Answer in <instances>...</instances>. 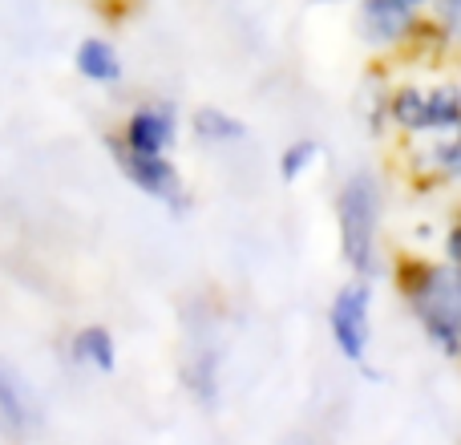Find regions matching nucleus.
Returning a JSON list of instances; mask_svg holds the SVG:
<instances>
[{"label":"nucleus","instance_id":"nucleus-1","mask_svg":"<svg viewBox=\"0 0 461 445\" xmlns=\"http://www.w3.org/2000/svg\"><path fill=\"white\" fill-rule=\"evenodd\" d=\"M373 231H376V183L357 175L340 195V239L344 255L357 271L373 268Z\"/></svg>","mask_w":461,"mask_h":445},{"label":"nucleus","instance_id":"nucleus-2","mask_svg":"<svg viewBox=\"0 0 461 445\" xmlns=\"http://www.w3.org/2000/svg\"><path fill=\"white\" fill-rule=\"evenodd\" d=\"M413 295H417V308H421L429 336L446 352H457V336H461V271H433L429 284L413 287Z\"/></svg>","mask_w":461,"mask_h":445},{"label":"nucleus","instance_id":"nucleus-3","mask_svg":"<svg viewBox=\"0 0 461 445\" xmlns=\"http://www.w3.org/2000/svg\"><path fill=\"white\" fill-rule=\"evenodd\" d=\"M368 300H373V292H368L365 284H352V287H344V292L336 295V304H332V336H336V344H340V352L348 360L365 357Z\"/></svg>","mask_w":461,"mask_h":445},{"label":"nucleus","instance_id":"nucleus-4","mask_svg":"<svg viewBox=\"0 0 461 445\" xmlns=\"http://www.w3.org/2000/svg\"><path fill=\"white\" fill-rule=\"evenodd\" d=\"M118 154H122L118 159L122 170H126L146 195H154V199H170V203L178 199V175L162 154H146V150H134V146H130V150H118Z\"/></svg>","mask_w":461,"mask_h":445},{"label":"nucleus","instance_id":"nucleus-5","mask_svg":"<svg viewBox=\"0 0 461 445\" xmlns=\"http://www.w3.org/2000/svg\"><path fill=\"white\" fill-rule=\"evenodd\" d=\"M37 417H41V409H37V401H32L29 385L8 365H0V430L24 433L29 425H37Z\"/></svg>","mask_w":461,"mask_h":445},{"label":"nucleus","instance_id":"nucleus-6","mask_svg":"<svg viewBox=\"0 0 461 445\" xmlns=\"http://www.w3.org/2000/svg\"><path fill=\"white\" fill-rule=\"evenodd\" d=\"M360 21L373 41H397L413 24V16H409V0H365Z\"/></svg>","mask_w":461,"mask_h":445},{"label":"nucleus","instance_id":"nucleus-7","mask_svg":"<svg viewBox=\"0 0 461 445\" xmlns=\"http://www.w3.org/2000/svg\"><path fill=\"white\" fill-rule=\"evenodd\" d=\"M175 138V122L167 110H142L130 118V146L146 154H162Z\"/></svg>","mask_w":461,"mask_h":445},{"label":"nucleus","instance_id":"nucleus-8","mask_svg":"<svg viewBox=\"0 0 461 445\" xmlns=\"http://www.w3.org/2000/svg\"><path fill=\"white\" fill-rule=\"evenodd\" d=\"M77 69L94 81H118L122 77V61L105 41H86V45L77 49Z\"/></svg>","mask_w":461,"mask_h":445},{"label":"nucleus","instance_id":"nucleus-9","mask_svg":"<svg viewBox=\"0 0 461 445\" xmlns=\"http://www.w3.org/2000/svg\"><path fill=\"white\" fill-rule=\"evenodd\" d=\"M73 349H77L81 360L105 368V373L113 368V341H110V332H105V328H86V332L77 336V344H73Z\"/></svg>","mask_w":461,"mask_h":445},{"label":"nucleus","instance_id":"nucleus-10","mask_svg":"<svg viewBox=\"0 0 461 445\" xmlns=\"http://www.w3.org/2000/svg\"><path fill=\"white\" fill-rule=\"evenodd\" d=\"M194 130H199L203 138H215V142L243 138V126H239L235 118H227V114H219V110H199L194 114Z\"/></svg>","mask_w":461,"mask_h":445},{"label":"nucleus","instance_id":"nucleus-11","mask_svg":"<svg viewBox=\"0 0 461 445\" xmlns=\"http://www.w3.org/2000/svg\"><path fill=\"white\" fill-rule=\"evenodd\" d=\"M320 154V146L316 142H295L292 150L284 154V162H279V170H284V183H295V178H300V170L308 167L312 159H316Z\"/></svg>","mask_w":461,"mask_h":445},{"label":"nucleus","instance_id":"nucleus-12","mask_svg":"<svg viewBox=\"0 0 461 445\" xmlns=\"http://www.w3.org/2000/svg\"><path fill=\"white\" fill-rule=\"evenodd\" d=\"M446 16H449V24L461 32V0H446Z\"/></svg>","mask_w":461,"mask_h":445},{"label":"nucleus","instance_id":"nucleus-13","mask_svg":"<svg viewBox=\"0 0 461 445\" xmlns=\"http://www.w3.org/2000/svg\"><path fill=\"white\" fill-rule=\"evenodd\" d=\"M449 255H454V263H461V227L449 235Z\"/></svg>","mask_w":461,"mask_h":445},{"label":"nucleus","instance_id":"nucleus-14","mask_svg":"<svg viewBox=\"0 0 461 445\" xmlns=\"http://www.w3.org/2000/svg\"><path fill=\"white\" fill-rule=\"evenodd\" d=\"M409 5H417V0H409Z\"/></svg>","mask_w":461,"mask_h":445}]
</instances>
